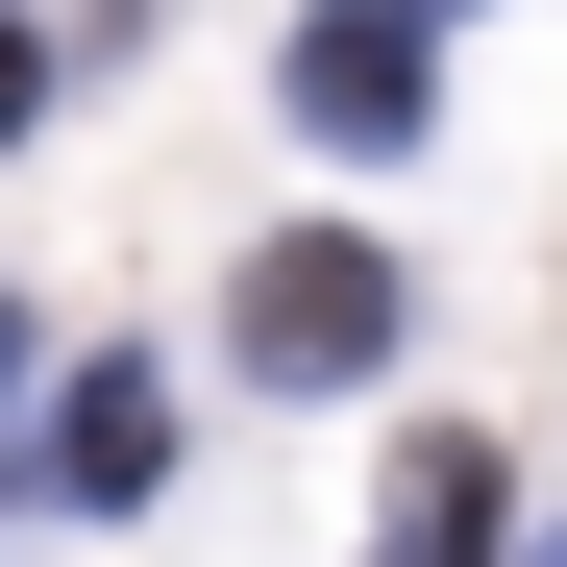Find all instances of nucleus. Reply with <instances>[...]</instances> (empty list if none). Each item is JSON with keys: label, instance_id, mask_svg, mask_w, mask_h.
Returning a JSON list of instances; mask_svg holds the SVG:
<instances>
[{"label": "nucleus", "instance_id": "f257e3e1", "mask_svg": "<svg viewBox=\"0 0 567 567\" xmlns=\"http://www.w3.org/2000/svg\"><path fill=\"white\" fill-rule=\"evenodd\" d=\"M395 321H420V271H395V247H346V223H271V247L223 271L247 395H370V370H395Z\"/></svg>", "mask_w": 567, "mask_h": 567}, {"label": "nucleus", "instance_id": "f03ea898", "mask_svg": "<svg viewBox=\"0 0 567 567\" xmlns=\"http://www.w3.org/2000/svg\"><path fill=\"white\" fill-rule=\"evenodd\" d=\"M271 124L346 148V173H395V148L444 124V0H321V25L271 50Z\"/></svg>", "mask_w": 567, "mask_h": 567}, {"label": "nucleus", "instance_id": "7ed1b4c3", "mask_svg": "<svg viewBox=\"0 0 567 567\" xmlns=\"http://www.w3.org/2000/svg\"><path fill=\"white\" fill-rule=\"evenodd\" d=\"M148 468H173V395L148 370H74L50 395V518H148Z\"/></svg>", "mask_w": 567, "mask_h": 567}, {"label": "nucleus", "instance_id": "20e7f679", "mask_svg": "<svg viewBox=\"0 0 567 567\" xmlns=\"http://www.w3.org/2000/svg\"><path fill=\"white\" fill-rule=\"evenodd\" d=\"M494 518H518V494H494V444H420V468H395V543H370V567H494Z\"/></svg>", "mask_w": 567, "mask_h": 567}, {"label": "nucleus", "instance_id": "39448f33", "mask_svg": "<svg viewBox=\"0 0 567 567\" xmlns=\"http://www.w3.org/2000/svg\"><path fill=\"white\" fill-rule=\"evenodd\" d=\"M25 124H50V25L0 0V148H25Z\"/></svg>", "mask_w": 567, "mask_h": 567}, {"label": "nucleus", "instance_id": "423d86ee", "mask_svg": "<svg viewBox=\"0 0 567 567\" xmlns=\"http://www.w3.org/2000/svg\"><path fill=\"white\" fill-rule=\"evenodd\" d=\"M25 370H50V321H25V271H0V420H25Z\"/></svg>", "mask_w": 567, "mask_h": 567}, {"label": "nucleus", "instance_id": "0eeeda50", "mask_svg": "<svg viewBox=\"0 0 567 567\" xmlns=\"http://www.w3.org/2000/svg\"><path fill=\"white\" fill-rule=\"evenodd\" d=\"M100 25H148V0H100Z\"/></svg>", "mask_w": 567, "mask_h": 567}, {"label": "nucleus", "instance_id": "6e6552de", "mask_svg": "<svg viewBox=\"0 0 567 567\" xmlns=\"http://www.w3.org/2000/svg\"><path fill=\"white\" fill-rule=\"evenodd\" d=\"M543 567H567V543H543Z\"/></svg>", "mask_w": 567, "mask_h": 567}]
</instances>
